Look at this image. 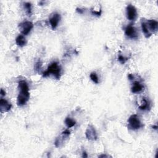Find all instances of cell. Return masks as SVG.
Masks as SVG:
<instances>
[{"instance_id": "cb8c5ba5", "label": "cell", "mask_w": 158, "mask_h": 158, "mask_svg": "<svg viewBox=\"0 0 158 158\" xmlns=\"http://www.w3.org/2000/svg\"><path fill=\"white\" fill-rule=\"evenodd\" d=\"M153 128H154V129L157 130V125H154V126H153Z\"/></svg>"}, {"instance_id": "44dd1931", "label": "cell", "mask_w": 158, "mask_h": 158, "mask_svg": "<svg viewBox=\"0 0 158 158\" xmlns=\"http://www.w3.org/2000/svg\"><path fill=\"white\" fill-rule=\"evenodd\" d=\"M1 96H4V95H6V91H5L3 89H1Z\"/></svg>"}, {"instance_id": "7a4b0ae2", "label": "cell", "mask_w": 158, "mask_h": 158, "mask_svg": "<svg viewBox=\"0 0 158 158\" xmlns=\"http://www.w3.org/2000/svg\"><path fill=\"white\" fill-rule=\"evenodd\" d=\"M61 69L58 64L56 62H52L50 64V66L48 67L47 70L43 73V77H46L49 76L50 74L53 75L54 77L59 80L61 77Z\"/></svg>"}, {"instance_id": "52a82bcc", "label": "cell", "mask_w": 158, "mask_h": 158, "mask_svg": "<svg viewBox=\"0 0 158 158\" xmlns=\"http://www.w3.org/2000/svg\"><path fill=\"white\" fill-rule=\"evenodd\" d=\"M125 33L126 36L131 39H136L138 37L137 29L132 24L128 25L125 29Z\"/></svg>"}, {"instance_id": "e0dca14e", "label": "cell", "mask_w": 158, "mask_h": 158, "mask_svg": "<svg viewBox=\"0 0 158 158\" xmlns=\"http://www.w3.org/2000/svg\"><path fill=\"white\" fill-rule=\"evenodd\" d=\"M24 7L26 9L27 13L28 15H30L32 13V4L30 3H24Z\"/></svg>"}, {"instance_id": "5bb4252c", "label": "cell", "mask_w": 158, "mask_h": 158, "mask_svg": "<svg viewBox=\"0 0 158 158\" xmlns=\"http://www.w3.org/2000/svg\"><path fill=\"white\" fill-rule=\"evenodd\" d=\"M140 109H141L142 111H145L149 109V102L146 100L145 98H143V101H142V104L141 106H139Z\"/></svg>"}, {"instance_id": "277c9868", "label": "cell", "mask_w": 158, "mask_h": 158, "mask_svg": "<svg viewBox=\"0 0 158 158\" xmlns=\"http://www.w3.org/2000/svg\"><path fill=\"white\" fill-rule=\"evenodd\" d=\"M127 17L128 20L131 21H135L137 17V11L134 6L128 4L126 8Z\"/></svg>"}, {"instance_id": "ba28073f", "label": "cell", "mask_w": 158, "mask_h": 158, "mask_svg": "<svg viewBox=\"0 0 158 158\" xmlns=\"http://www.w3.org/2000/svg\"><path fill=\"white\" fill-rule=\"evenodd\" d=\"M61 20L60 14L55 13L52 16V17L50 19V22L52 30H55L58 26V24Z\"/></svg>"}, {"instance_id": "9c48e42d", "label": "cell", "mask_w": 158, "mask_h": 158, "mask_svg": "<svg viewBox=\"0 0 158 158\" xmlns=\"http://www.w3.org/2000/svg\"><path fill=\"white\" fill-rule=\"evenodd\" d=\"M11 103H9L7 100L1 98L0 99V109H1V112L4 113V112H8V111L11 109Z\"/></svg>"}, {"instance_id": "ac0fdd59", "label": "cell", "mask_w": 158, "mask_h": 158, "mask_svg": "<svg viewBox=\"0 0 158 158\" xmlns=\"http://www.w3.org/2000/svg\"><path fill=\"white\" fill-rule=\"evenodd\" d=\"M127 58H125V57H124L122 55H119L118 57V61L122 64H124L125 63V62L127 61Z\"/></svg>"}, {"instance_id": "9a60e30c", "label": "cell", "mask_w": 158, "mask_h": 158, "mask_svg": "<svg viewBox=\"0 0 158 158\" xmlns=\"http://www.w3.org/2000/svg\"><path fill=\"white\" fill-rule=\"evenodd\" d=\"M65 124L68 128H71L75 125L76 122L74 119L70 118H67L65 120Z\"/></svg>"}, {"instance_id": "5b68a950", "label": "cell", "mask_w": 158, "mask_h": 158, "mask_svg": "<svg viewBox=\"0 0 158 158\" xmlns=\"http://www.w3.org/2000/svg\"><path fill=\"white\" fill-rule=\"evenodd\" d=\"M19 27L21 30V33L24 35H27L30 32L32 29L33 27V24L32 22L30 21H26L23 22L19 25Z\"/></svg>"}, {"instance_id": "7c38bea8", "label": "cell", "mask_w": 158, "mask_h": 158, "mask_svg": "<svg viewBox=\"0 0 158 158\" xmlns=\"http://www.w3.org/2000/svg\"><path fill=\"white\" fill-rule=\"evenodd\" d=\"M143 90V86L139 81H135L133 85L131 91L133 93H138L142 91Z\"/></svg>"}, {"instance_id": "8fae6325", "label": "cell", "mask_w": 158, "mask_h": 158, "mask_svg": "<svg viewBox=\"0 0 158 158\" xmlns=\"http://www.w3.org/2000/svg\"><path fill=\"white\" fill-rule=\"evenodd\" d=\"M142 31H143V33H144L145 36L146 38H149L151 35H152V33H151V32L149 31V29L148 28V26L147 25V23H146V21L145 22V21H143L142 19Z\"/></svg>"}, {"instance_id": "8992f818", "label": "cell", "mask_w": 158, "mask_h": 158, "mask_svg": "<svg viewBox=\"0 0 158 158\" xmlns=\"http://www.w3.org/2000/svg\"><path fill=\"white\" fill-rule=\"evenodd\" d=\"M85 135L88 140H91V141H94V140H96L98 136L96 132L95 129L94 127L92 125H89L88 126L85 132Z\"/></svg>"}, {"instance_id": "7402d4cb", "label": "cell", "mask_w": 158, "mask_h": 158, "mask_svg": "<svg viewBox=\"0 0 158 158\" xmlns=\"http://www.w3.org/2000/svg\"><path fill=\"white\" fill-rule=\"evenodd\" d=\"M128 79H129L130 80L133 79V75H132V74H129V75H128Z\"/></svg>"}, {"instance_id": "2e32d148", "label": "cell", "mask_w": 158, "mask_h": 158, "mask_svg": "<svg viewBox=\"0 0 158 158\" xmlns=\"http://www.w3.org/2000/svg\"><path fill=\"white\" fill-rule=\"evenodd\" d=\"M90 77L91 80L93 81V82L95 83V84L99 83V79H98L97 74L95 72H91L90 74Z\"/></svg>"}, {"instance_id": "30bf717a", "label": "cell", "mask_w": 158, "mask_h": 158, "mask_svg": "<svg viewBox=\"0 0 158 158\" xmlns=\"http://www.w3.org/2000/svg\"><path fill=\"white\" fill-rule=\"evenodd\" d=\"M151 33L156 32L158 28V22L155 20H149L146 21Z\"/></svg>"}, {"instance_id": "603a6c76", "label": "cell", "mask_w": 158, "mask_h": 158, "mask_svg": "<svg viewBox=\"0 0 158 158\" xmlns=\"http://www.w3.org/2000/svg\"><path fill=\"white\" fill-rule=\"evenodd\" d=\"M83 157H88V155H87V154H86V152H84V153H83Z\"/></svg>"}, {"instance_id": "3957f363", "label": "cell", "mask_w": 158, "mask_h": 158, "mask_svg": "<svg viewBox=\"0 0 158 158\" xmlns=\"http://www.w3.org/2000/svg\"><path fill=\"white\" fill-rule=\"evenodd\" d=\"M129 127L132 130H138L142 127V122L137 115H132L128 120Z\"/></svg>"}, {"instance_id": "4fadbf2b", "label": "cell", "mask_w": 158, "mask_h": 158, "mask_svg": "<svg viewBox=\"0 0 158 158\" xmlns=\"http://www.w3.org/2000/svg\"><path fill=\"white\" fill-rule=\"evenodd\" d=\"M16 43L20 47H23L27 45V40L22 35H19L16 39Z\"/></svg>"}, {"instance_id": "d6986e66", "label": "cell", "mask_w": 158, "mask_h": 158, "mask_svg": "<svg viewBox=\"0 0 158 158\" xmlns=\"http://www.w3.org/2000/svg\"><path fill=\"white\" fill-rule=\"evenodd\" d=\"M42 67V62L40 61H38L35 64V70L37 71H38Z\"/></svg>"}, {"instance_id": "6da1fadb", "label": "cell", "mask_w": 158, "mask_h": 158, "mask_svg": "<svg viewBox=\"0 0 158 158\" xmlns=\"http://www.w3.org/2000/svg\"><path fill=\"white\" fill-rule=\"evenodd\" d=\"M19 89L20 91L17 97V103L19 106H22L27 103L30 98L29 87L27 81L25 80L19 81Z\"/></svg>"}, {"instance_id": "ffe728a7", "label": "cell", "mask_w": 158, "mask_h": 158, "mask_svg": "<svg viewBox=\"0 0 158 158\" xmlns=\"http://www.w3.org/2000/svg\"><path fill=\"white\" fill-rule=\"evenodd\" d=\"M77 12L79 14H83L84 13V10L81 9L80 8H77Z\"/></svg>"}]
</instances>
